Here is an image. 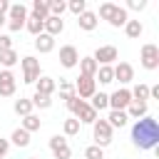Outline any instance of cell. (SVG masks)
I'll list each match as a JSON object with an SVG mask.
<instances>
[{"label": "cell", "mask_w": 159, "mask_h": 159, "mask_svg": "<svg viewBox=\"0 0 159 159\" xmlns=\"http://www.w3.org/2000/svg\"><path fill=\"white\" fill-rule=\"evenodd\" d=\"M132 142L139 149H154V147H159V124H157V119L149 117V114L142 117V119H137L134 127H132Z\"/></svg>", "instance_id": "1"}, {"label": "cell", "mask_w": 159, "mask_h": 159, "mask_svg": "<svg viewBox=\"0 0 159 159\" xmlns=\"http://www.w3.org/2000/svg\"><path fill=\"white\" fill-rule=\"evenodd\" d=\"M20 67H22V82H25V84H35V82L42 77V72H40V60L32 57V55H25V57L20 60Z\"/></svg>", "instance_id": "2"}, {"label": "cell", "mask_w": 159, "mask_h": 159, "mask_svg": "<svg viewBox=\"0 0 159 159\" xmlns=\"http://www.w3.org/2000/svg\"><path fill=\"white\" fill-rule=\"evenodd\" d=\"M112 127L107 124V119H97L94 124H92V139H94V147H99V149H104V147H109L112 144Z\"/></svg>", "instance_id": "3"}, {"label": "cell", "mask_w": 159, "mask_h": 159, "mask_svg": "<svg viewBox=\"0 0 159 159\" xmlns=\"http://www.w3.org/2000/svg\"><path fill=\"white\" fill-rule=\"evenodd\" d=\"M97 92V82H94V77H84V75H80L77 77V82H75V94L80 97V99H92V94Z\"/></svg>", "instance_id": "4"}, {"label": "cell", "mask_w": 159, "mask_h": 159, "mask_svg": "<svg viewBox=\"0 0 159 159\" xmlns=\"http://www.w3.org/2000/svg\"><path fill=\"white\" fill-rule=\"evenodd\" d=\"M139 60H142V67H144V70H157V67H159V47L152 45V42L142 45Z\"/></svg>", "instance_id": "5"}, {"label": "cell", "mask_w": 159, "mask_h": 159, "mask_svg": "<svg viewBox=\"0 0 159 159\" xmlns=\"http://www.w3.org/2000/svg\"><path fill=\"white\" fill-rule=\"evenodd\" d=\"M50 152H52L55 159H70L72 157V149H70V144H67V139L62 134H52L50 137Z\"/></svg>", "instance_id": "6"}, {"label": "cell", "mask_w": 159, "mask_h": 159, "mask_svg": "<svg viewBox=\"0 0 159 159\" xmlns=\"http://www.w3.org/2000/svg\"><path fill=\"white\" fill-rule=\"evenodd\" d=\"M92 60H94L97 65H112L114 60H119V52H117V47H114V45H102V47H97V50H94Z\"/></svg>", "instance_id": "7"}, {"label": "cell", "mask_w": 159, "mask_h": 159, "mask_svg": "<svg viewBox=\"0 0 159 159\" xmlns=\"http://www.w3.org/2000/svg\"><path fill=\"white\" fill-rule=\"evenodd\" d=\"M129 104H132V92H129L127 87H122V89H117V92L109 94V109H119V112H124Z\"/></svg>", "instance_id": "8"}, {"label": "cell", "mask_w": 159, "mask_h": 159, "mask_svg": "<svg viewBox=\"0 0 159 159\" xmlns=\"http://www.w3.org/2000/svg\"><path fill=\"white\" fill-rule=\"evenodd\" d=\"M77 62H80L77 47H75V45H62V47H60V65H62L65 70H72V67H77Z\"/></svg>", "instance_id": "9"}, {"label": "cell", "mask_w": 159, "mask_h": 159, "mask_svg": "<svg viewBox=\"0 0 159 159\" xmlns=\"http://www.w3.org/2000/svg\"><path fill=\"white\" fill-rule=\"evenodd\" d=\"M17 89V80L10 70H0V97H12Z\"/></svg>", "instance_id": "10"}, {"label": "cell", "mask_w": 159, "mask_h": 159, "mask_svg": "<svg viewBox=\"0 0 159 159\" xmlns=\"http://www.w3.org/2000/svg\"><path fill=\"white\" fill-rule=\"evenodd\" d=\"M112 72H114V80H119V84H129L134 80V67L129 62H117Z\"/></svg>", "instance_id": "11"}, {"label": "cell", "mask_w": 159, "mask_h": 159, "mask_svg": "<svg viewBox=\"0 0 159 159\" xmlns=\"http://www.w3.org/2000/svg\"><path fill=\"white\" fill-rule=\"evenodd\" d=\"M62 30H65V20H62V17H52V15H50V17L42 22V32L50 35V37L62 35Z\"/></svg>", "instance_id": "12"}, {"label": "cell", "mask_w": 159, "mask_h": 159, "mask_svg": "<svg viewBox=\"0 0 159 159\" xmlns=\"http://www.w3.org/2000/svg\"><path fill=\"white\" fill-rule=\"evenodd\" d=\"M97 22H99V17H97V12H92V10H84V12L77 17L80 30H84V32H92V30L97 27Z\"/></svg>", "instance_id": "13"}, {"label": "cell", "mask_w": 159, "mask_h": 159, "mask_svg": "<svg viewBox=\"0 0 159 159\" xmlns=\"http://www.w3.org/2000/svg\"><path fill=\"white\" fill-rule=\"evenodd\" d=\"M55 89H57V82H55L52 77H47V75H42V77L35 82V92H40V94L52 97V94H55Z\"/></svg>", "instance_id": "14"}, {"label": "cell", "mask_w": 159, "mask_h": 159, "mask_svg": "<svg viewBox=\"0 0 159 159\" xmlns=\"http://www.w3.org/2000/svg\"><path fill=\"white\" fill-rule=\"evenodd\" d=\"M127 122H129L127 112H119V109H109V114H107V124H109L112 129H122V127H127Z\"/></svg>", "instance_id": "15"}, {"label": "cell", "mask_w": 159, "mask_h": 159, "mask_svg": "<svg viewBox=\"0 0 159 159\" xmlns=\"http://www.w3.org/2000/svg\"><path fill=\"white\" fill-rule=\"evenodd\" d=\"M35 50L40 52V55H47V52H52L55 50V37H50V35H37L35 37Z\"/></svg>", "instance_id": "16"}, {"label": "cell", "mask_w": 159, "mask_h": 159, "mask_svg": "<svg viewBox=\"0 0 159 159\" xmlns=\"http://www.w3.org/2000/svg\"><path fill=\"white\" fill-rule=\"evenodd\" d=\"M7 142L15 144V147H20V149H25V147H30V132H25L22 127H17V129H12V134H10Z\"/></svg>", "instance_id": "17"}, {"label": "cell", "mask_w": 159, "mask_h": 159, "mask_svg": "<svg viewBox=\"0 0 159 159\" xmlns=\"http://www.w3.org/2000/svg\"><path fill=\"white\" fill-rule=\"evenodd\" d=\"M7 20H12V22H25V20H27V7H25L22 2L10 5V10H7Z\"/></svg>", "instance_id": "18"}, {"label": "cell", "mask_w": 159, "mask_h": 159, "mask_svg": "<svg viewBox=\"0 0 159 159\" xmlns=\"http://www.w3.org/2000/svg\"><path fill=\"white\" fill-rule=\"evenodd\" d=\"M77 65H80V75H84V77H94V75H97V67H99V65L92 60V55H89V57H80Z\"/></svg>", "instance_id": "19"}, {"label": "cell", "mask_w": 159, "mask_h": 159, "mask_svg": "<svg viewBox=\"0 0 159 159\" xmlns=\"http://www.w3.org/2000/svg\"><path fill=\"white\" fill-rule=\"evenodd\" d=\"M89 107L99 114L102 109H107V107H109V94H107V92H94V94H92V99H89Z\"/></svg>", "instance_id": "20"}, {"label": "cell", "mask_w": 159, "mask_h": 159, "mask_svg": "<svg viewBox=\"0 0 159 159\" xmlns=\"http://www.w3.org/2000/svg\"><path fill=\"white\" fill-rule=\"evenodd\" d=\"M94 82H99V84H109V82H114L112 65H99V67H97V75H94Z\"/></svg>", "instance_id": "21"}, {"label": "cell", "mask_w": 159, "mask_h": 159, "mask_svg": "<svg viewBox=\"0 0 159 159\" xmlns=\"http://www.w3.org/2000/svg\"><path fill=\"white\" fill-rule=\"evenodd\" d=\"M77 119H80V124H94L97 119H99V114L89 107V102H84V107L80 109V114H77Z\"/></svg>", "instance_id": "22"}, {"label": "cell", "mask_w": 159, "mask_h": 159, "mask_svg": "<svg viewBox=\"0 0 159 159\" xmlns=\"http://www.w3.org/2000/svg\"><path fill=\"white\" fill-rule=\"evenodd\" d=\"M42 22H45V20L35 17V15L30 12V15H27V20H25V30H27L30 35H35V37H37V35H42Z\"/></svg>", "instance_id": "23"}, {"label": "cell", "mask_w": 159, "mask_h": 159, "mask_svg": "<svg viewBox=\"0 0 159 159\" xmlns=\"http://www.w3.org/2000/svg\"><path fill=\"white\" fill-rule=\"evenodd\" d=\"M129 92H132V102H144V104H147V99H149V84L139 82V84H134V89H129Z\"/></svg>", "instance_id": "24"}, {"label": "cell", "mask_w": 159, "mask_h": 159, "mask_svg": "<svg viewBox=\"0 0 159 159\" xmlns=\"http://www.w3.org/2000/svg\"><path fill=\"white\" fill-rule=\"evenodd\" d=\"M12 109H15V114H20V117H27V114H32V102L27 99V97H20V99H15V104H12Z\"/></svg>", "instance_id": "25"}, {"label": "cell", "mask_w": 159, "mask_h": 159, "mask_svg": "<svg viewBox=\"0 0 159 159\" xmlns=\"http://www.w3.org/2000/svg\"><path fill=\"white\" fill-rule=\"evenodd\" d=\"M124 112H127V117H132V119H142V117H147V112H149V109H147V104H144V102H132Z\"/></svg>", "instance_id": "26"}, {"label": "cell", "mask_w": 159, "mask_h": 159, "mask_svg": "<svg viewBox=\"0 0 159 159\" xmlns=\"http://www.w3.org/2000/svg\"><path fill=\"white\" fill-rule=\"evenodd\" d=\"M124 32H127V37H129V40H137V37H142L144 27H142V22H139V20H127Z\"/></svg>", "instance_id": "27"}, {"label": "cell", "mask_w": 159, "mask_h": 159, "mask_svg": "<svg viewBox=\"0 0 159 159\" xmlns=\"http://www.w3.org/2000/svg\"><path fill=\"white\" fill-rule=\"evenodd\" d=\"M80 119H75V117H70V119H65L62 122V137H75V134H80Z\"/></svg>", "instance_id": "28"}, {"label": "cell", "mask_w": 159, "mask_h": 159, "mask_svg": "<svg viewBox=\"0 0 159 159\" xmlns=\"http://www.w3.org/2000/svg\"><path fill=\"white\" fill-rule=\"evenodd\" d=\"M20 127H22L25 132H30V134H32V132H37V129L42 127V122H40V117H37V114H27V117H22V124H20Z\"/></svg>", "instance_id": "29"}, {"label": "cell", "mask_w": 159, "mask_h": 159, "mask_svg": "<svg viewBox=\"0 0 159 159\" xmlns=\"http://www.w3.org/2000/svg\"><path fill=\"white\" fill-rule=\"evenodd\" d=\"M32 15H35V17H40V20H47V17H50L47 0H32Z\"/></svg>", "instance_id": "30"}, {"label": "cell", "mask_w": 159, "mask_h": 159, "mask_svg": "<svg viewBox=\"0 0 159 159\" xmlns=\"http://www.w3.org/2000/svg\"><path fill=\"white\" fill-rule=\"evenodd\" d=\"M57 89H60V99H72L75 97V84L70 82V80H60V84H57Z\"/></svg>", "instance_id": "31"}, {"label": "cell", "mask_w": 159, "mask_h": 159, "mask_svg": "<svg viewBox=\"0 0 159 159\" xmlns=\"http://www.w3.org/2000/svg\"><path fill=\"white\" fill-rule=\"evenodd\" d=\"M30 102H32V107H37V109H50V107H52V97L40 94V92H35V94L30 97Z\"/></svg>", "instance_id": "32"}, {"label": "cell", "mask_w": 159, "mask_h": 159, "mask_svg": "<svg viewBox=\"0 0 159 159\" xmlns=\"http://www.w3.org/2000/svg\"><path fill=\"white\" fill-rule=\"evenodd\" d=\"M15 62H20V55H17L15 50H5V52H0V65H2L5 70H10Z\"/></svg>", "instance_id": "33"}, {"label": "cell", "mask_w": 159, "mask_h": 159, "mask_svg": "<svg viewBox=\"0 0 159 159\" xmlns=\"http://www.w3.org/2000/svg\"><path fill=\"white\" fill-rule=\"evenodd\" d=\"M47 10L52 17H62V12L67 10V2L65 0H47Z\"/></svg>", "instance_id": "34"}, {"label": "cell", "mask_w": 159, "mask_h": 159, "mask_svg": "<svg viewBox=\"0 0 159 159\" xmlns=\"http://www.w3.org/2000/svg\"><path fill=\"white\" fill-rule=\"evenodd\" d=\"M127 20H129L127 10H124V7H117V10H114V15H112V20H109V25H112V27H124V25H127Z\"/></svg>", "instance_id": "35"}, {"label": "cell", "mask_w": 159, "mask_h": 159, "mask_svg": "<svg viewBox=\"0 0 159 159\" xmlns=\"http://www.w3.org/2000/svg\"><path fill=\"white\" fill-rule=\"evenodd\" d=\"M117 7H119V5H114V2H102V5H99V15H97V17H102V20H107V22H109Z\"/></svg>", "instance_id": "36"}, {"label": "cell", "mask_w": 159, "mask_h": 159, "mask_svg": "<svg viewBox=\"0 0 159 159\" xmlns=\"http://www.w3.org/2000/svg\"><path fill=\"white\" fill-rule=\"evenodd\" d=\"M67 10H70L72 15L80 17V15L87 10V0H70V2H67Z\"/></svg>", "instance_id": "37"}, {"label": "cell", "mask_w": 159, "mask_h": 159, "mask_svg": "<svg viewBox=\"0 0 159 159\" xmlns=\"http://www.w3.org/2000/svg\"><path fill=\"white\" fill-rule=\"evenodd\" d=\"M82 107H84V99H80L77 94H75L72 99H67V109H70V114H72L75 119H77V114H80V109H82Z\"/></svg>", "instance_id": "38"}, {"label": "cell", "mask_w": 159, "mask_h": 159, "mask_svg": "<svg viewBox=\"0 0 159 159\" xmlns=\"http://www.w3.org/2000/svg\"><path fill=\"white\" fill-rule=\"evenodd\" d=\"M84 159H104V149H99V147L89 144V147L84 149Z\"/></svg>", "instance_id": "39"}, {"label": "cell", "mask_w": 159, "mask_h": 159, "mask_svg": "<svg viewBox=\"0 0 159 159\" xmlns=\"http://www.w3.org/2000/svg\"><path fill=\"white\" fill-rule=\"evenodd\" d=\"M5 50H12V37L10 35H0V52Z\"/></svg>", "instance_id": "40"}, {"label": "cell", "mask_w": 159, "mask_h": 159, "mask_svg": "<svg viewBox=\"0 0 159 159\" xmlns=\"http://www.w3.org/2000/svg\"><path fill=\"white\" fill-rule=\"evenodd\" d=\"M127 7H129V10H144V7H147V0H129Z\"/></svg>", "instance_id": "41"}, {"label": "cell", "mask_w": 159, "mask_h": 159, "mask_svg": "<svg viewBox=\"0 0 159 159\" xmlns=\"http://www.w3.org/2000/svg\"><path fill=\"white\" fill-rule=\"evenodd\" d=\"M7 152H10V142L0 137V159H5V157H7Z\"/></svg>", "instance_id": "42"}, {"label": "cell", "mask_w": 159, "mask_h": 159, "mask_svg": "<svg viewBox=\"0 0 159 159\" xmlns=\"http://www.w3.org/2000/svg\"><path fill=\"white\" fill-rule=\"evenodd\" d=\"M149 99H159V84L149 87Z\"/></svg>", "instance_id": "43"}, {"label": "cell", "mask_w": 159, "mask_h": 159, "mask_svg": "<svg viewBox=\"0 0 159 159\" xmlns=\"http://www.w3.org/2000/svg\"><path fill=\"white\" fill-rule=\"evenodd\" d=\"M7 10H10V2H7V0H0V15L7 17Z\"/></svg>", "instance_id": "44"}, {"label": "cell", "mask_w": 159, "mask_h": 159, "mask_svg": "<svg viewBox=\"0 0 159 159\" xmlns=\"http://www.w3.org/2000/svg\"><path fill=\"white\" fill-rule=\"evenodd\" d=\"M5 22H7V17H5V15H0V27H2Z\"/></svg>", "instance_id": "45"}, {"label": "cell", "mask_w": 159, "mask_h": 159, "mask_svg": "<svg viewBox=\"0 0 159 159\" xmlns=\"http://www.w3.org/2000/svg\"><path fill=\"white\" fill-rule=\"evenodd\" d=\"M27 159H40V157H27Z\"/></svg>", "instance_id": "46"}]
</instances>
